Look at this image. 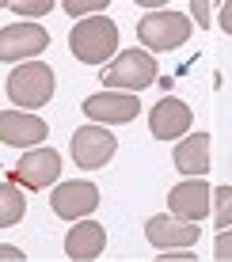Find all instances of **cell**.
I'll list each match as a JSON object with an SVG mask.
<instances>
[{"label": "cell", "mask_w": 232, "mask_h": 262, "mask_svg": "<svg viewBox=\"0 0 232 262\" xmlns=\"http://www.w3.org/2000/svg\"><path fill=\"white\" fill-rule=\"evenodd\" d=\"M80 111L92 118V125H122V122H133L141 111L137 95L130 92H95L84 99V106Z\"/></svg>", "instance_id": "9"}, {"label": "cell", "mask_w": 232, "mask_h": 262, "mask_svg": "<svg viewBox=\"0 0 232 262\" xmlns=\"http://www.w3.org/2000/svg\"><path fill=\"white\" fill-rule=\"evenodd\" d=\"M46 46H50V31L38 23H8L0 31V61H8V65H15V61L27 65Z\"/></svg>", "instance_id": "5"}, {"label": "cell", "mask_w": 232, "mask_h": 262, "mask_svg": "<svg viewBox=\"0 0 232 262\" xmlns=\"http://www.w3.org/2000/svg\"><path fill=\"white\" fill-rule=\"evenodd\" d=\"M103 84L107 92H130L141 95L149 84H160V69L156 57L149 50H122L111 65L103 69Z\"/></svg>", "instance_id": "2"}, {"label": "cell", "mask_w": 232, "mask_h": 262, "mask_svg": "<svg viewBox=\"0 0 232 262\" xmlns=\"http://www.w3.org/2000/svg\"><path fill=\"white\" fill-rule=\"evenodd\" d=\"M23 213H27V198H23V190H19V183L8 175L4 183H0V224H4V228H12V224L23 221Z\"/></svg>", "instance_id": "16"}, {"label": "cell", "mask_w": 232, "mask_h": 262, "mask_svg": "<svg viewBox=\"0 0 232 262\" xmlns=\"http://www.w3.org/2000/svg\"><path fill=\"white\" fill-rule=\"evenodd\" d=\"M4 92H8V99H12L15 106L38 111V106H46L50 95H53V72H50V65H42V61L15 65L12 76H8V84H4Z\"/></svg>", "instance_id": "4"}, {"label": "cell", "mask_w": 232, "mask_h": 262, "mask_svg": "<svg viewBox=\"0 0 232 262\" xmlns=\"http://www.w3.org/2000/svg\"><path fill=\"white\" fill-rule=\"evenodd\" d=\"M50 137V125L38 118V114L27 111H4L0 114V141L8 148H34Z\"/></svg>", "instance_id": "13"}, {"label": "cell", "mask_w": 232, "mask_h": 262, "mask_svg": "<svg viewBox=\"0 0 232 262\" xmlns=\"http://www.w3.org/2000/svg\"><path fill=\"white\" fill-rule=\"evenodd\" d=\"M191 15L198 19V27H209V4H206V0H194V4H191Z\"/></svg>", "instance_id": "21"}, {"label": "cell", "mask_w": 232, "mask_h": 262, "mask_svg": "<svg viewBox=\"0 0 232 262\" xmlns=\"http://www.w3.org/2000/svg\"><path fill=\"white\" fill-rule=\"evenodd\" d=\"M167 213L179 216V221H191L198 224L202 216L213 213V190L206 179H183L179 186L167 190Z\"/></svg>", "instance_id": "8"}, {"label": "cell", "mask_w": 232, "mask_h": 262, "mask_svg": "<svg viewBox=\"0 0 232 262\" xmlns=\"http://www.w3.org/2000/svg\"><path fill=\"white\" fill-rule=\"evenodd\" d=\"M0 255H4L8 262H23V251H15L12 243H4V247H0Z\"/></svg>", "instance_id": "24"}, {"label": "cell", "mask_w": 232, "mask_h": 262, "mask_svg": "<svg viewBox=\"0 0 232 262\" xmlns=\"http://www.w3.org/2000/svg\"><path fill=\"white\" fill-rule=\"evenodd\" d=\"M191 106L175 95H164L160 103L149 111V129H153L156 141H179V137H191Z\"/></svg>", "instance_id": "10"}, {"label": "cell", "mask_w": 232, "mask_h": 262, "mask_svg": "<svg viewBox=\"0 0 232 262\" xmlns=\"http://www.w3.org/2000/svg\"><path fill=\"white\" fill-rule=\"evenodd\" d=\"M137 38L149 53L153 50H179L191 38V15L175 12V8H156L145 19H137Z\"/></svg>", "instance_id": "3"}, {"label": "cell", "mask_w": 232, "mask_h": 262, "mask_svg": "<svg viewBox=\"0 0 232 262\" xmlns=\"http://www.w3.org/2000/svg\"><path fill=\"white\" fill-rule=\"evenodd\" d=\"M118 152V137L107 125H80L73 133V160L80 171H99Z\"/></svg>", "instance_id": "7"}, {"label": "cell", "mask_w": 232, "mask_h": 262, "mask_svg": "<svg viewBox=\"0 0 232 262\" xmlns=\"http://www.w3.org/2000/svg\"><path fill=\"white\" fill-rule=\"evenodd\" d=\"M145 239L160 251H186V247L198 243V224L179 221L172 213H160V216H149L145 221Z\"/></svg>", "instance_id": "11"}, {"label": "cell", "mask_w": 232, "mask_h": 262, "mask_svg": "<svg viewBox=\"0 0 232 262\" xmlns=\"http://www.w3.org/2000/svg\"><path fill=\"white\" fill-rule=\"evenodd\" d=\"M213 255H217V262H232V228L217 232V239H213Z\"/></svg>", "instance_id": "20"}, {"label": "cell", "mask_w": 232, "mask_h": 262, "mask_svg": "<svg viewBox=\"0 0 232 262\" xmlns=\"http://www.w3.org/2000/svg\"><path fill=\"white\" fill-rule=\"evenodd\" d=\"M172 160H175V171H183L186 179H202L209 171V137H206V133H191V137H183L179 144H175Z\"/></svg>", "instance_id": "15"}, {"label": "cell", "mask_w": 232, "mask_h": 262, "mask_svg": "<svg viewBox=\"0 0 232 262\" xmlns=\"http://www.w3.org/2000/svg\"><path fill=\"white\" fill-rule=\"evenodd\" d=\"M217 23H221V31H225V34H232V0H225V4H221Z\"/></svg>", "instance_id": "22"}, {"label": "cell", "mask_w": 232, "mask_h": 262, "mask_svg": "<svg viewBox=\"0 0 232 262\" xmlns=\"http://www.w3.org/2000/svg\"><path fill=\"white\" fill-rule=\"evenodd\" d=\"M160 262H198V258H194V255H186V251H179V255H175V251H167V255L160 258Z\"/></svg>", "instance_id": "23"}, {"label": "cell", "mask_w": 232, "mask_h": 262, "mask_svg": "<svg viewBox=\"0 0 232 262\" xmlns=\"http://www.w3.org/2000/svg\"><path fill=\"white\" fill-rule=\"evenodd\" d=\"M213 224H217V232L232 228V186L213 190Z\"/></svg>", "instance_id": "17"}, {"label": "cell", "mask_w": 232, "mask_h": 262, "mask_svg": "<svg viewBox=\"0 0 232 262\" xmlns=\"http://www.w3.org/2000/svg\"><path fill=\"white\" fill-rule=\"evenodd\" d=\"M65 12L73 15H84V19H92V15H107V0H65Z\"/></svg>", "instance_id": "18"}, {"label": "cell", "mask_w": 232, "mask_h": 262, "mask_svg": "<svg viewBox=\"0 0 232 262\" xmlns=\"http://www.w3.org/2000/svg\"><path fill=\"white\" fill-rule=\"evenodd\" d=\"M50 209L61 216V221H84L99 209V186L84 183V179H73V183H57L50 194Z\"/></svg>", "instance_id": "6"}, {"label": "cell", "mask_w": 232, "mask_h": 262, "mask_svg": "<svg viewBox=\"0 0 232 262\" xmlns=\"http://www.w3.org/2000/svg\"><path fill=\"white\" fill-rule=\"evenodd\" d=\"M69 53L84 65H107L111 57H118V27L107 15H92L80 19L69 31Z\"/></svg>", "instance_id": "1"}, {"label": "cell", "mask_w": 232, "mask_h": 262, "mask_svg": "<svg viewBox=\"0 0 232 262\" xmlns=\"http://www.w3.org/2000/svg\"><path fill=\"white\" fill-rule=\"evenodd\" d=\"M50 8H53V0H15L12 12L15 15H46Z\"/></svg>", "instance_id": "19"}, {"label": "cell", "mask_w": 232, "mask_h": 262, "mask_svg": "<svg viewBox=\"0 0 232 262\" xmlns=\"http://www.w3.org/2000/svg\"><path fill=\"white\" fill-rule=\"evenodd\" d=\"M103 247H107V228L95 224V221H76L73 228H69V236H65V255L73 262L99 258Z\"/></svg>", "instance_id": "14"}, {"label": "cell", "mask_w": 232, "mask_h": 262, "mask_svg": "<svg viewBox=\"0 0 232 262\" xmlns=\"http://www.w3.org/2000/svg\"><path fill=\"white\" fill-rule=\"evenodd\" d=\"M57 175H61V156L53 148H31L19 164H15V171H12L15 183L31 186V190H46V186H53Z\"/></svg>", "instance_id": "12"}]
</instances>
